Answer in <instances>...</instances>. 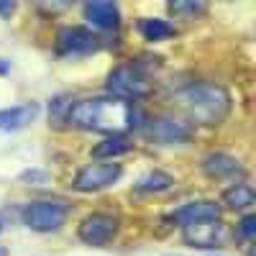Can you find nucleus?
Listing matches in <instances>:
<instances>
[{
  "instance_id": "obj_1",
  "label": "nucleus",
  "mask_w": 256,
  "mask_h": 256,
  "mask_svg": "<svg viewBox=\"0 0 256 256\" xmlns=\"http://www.w3.org/2000/svg\"><path fill=\"white\" fill-rule=\"evenodd\" d=\"M138 110H134L128 102L116 98H90L80 100L67 110V120L74 128L82 131H98V134H110L120 136L128 128H138Z\"/></svg>"
},
{
  "instance_id": "obj_2",
  "label": "nucleus",
  "mask_w": 256,
  "mask_h": 256,
  "mask_svg": "<svg viewBox=\"0 0 256 256\" xmlns=\"http://www.w3.org/2000/svg\"><path fill=\"white\" fill-rule=\"evenodd\" d=\"M182 105L187 108L190 118L200 126H216L230 110V95L216 82H195L182 90Z\"/></svg>"
},
{
  "instance_id": "obj_3",
  "label": "nucleus",
  "mask_w": 256,
  "mask_h": 256,
  "mask_svg": "<svg viewBox=\"0 0 256 256\" xmlns=\"http://www.w3.org/2000/svg\"><path fill=\"white\" fill-rule=\"evenodd\" d=\"M108 95L116 100H141L152 92V80H148V72L141 62L134 64H123V67H116L108 74Z\"/></svg>"
},
{
  "instance_id": "obj_4",
  "label": "nucleus",
  "mask_w": 256,
  "mask_h": 256,
  "mask_svg": "<svg viewBox=\"0 0 256 256\" xmlns=\"http://www.w3.org/2000/svg\"><path fill=\"white\" fill-rule=\"evenodd\" d=\"M70 208L56 200H38L24 208V223L36 233H54L64 226Z\"/></svg>"
},
{
  "instance_id": "obj_5",
  "label": "nucleus",
  "mask_w": 256,
  "mask_h": 256,
  "mask_svg": "<svg viewBox=\"0 0 256 256\" xmlns=\"http://www.w3.org/2000/svg\"><path fill=\"white\" fill-rule=\"evenodd\" d=\"M100 38L82 28V26H64L56 36V54L67 56V59H77V56H90L95 52H100Z\"/></svg>"
},
{
  "instance_id": "obj_6",
  "label": "nucleus",
  "mask_w": 256,
  "mask_h": 256,
  "mask_svg": "<svg viewBox=\"0 0 256 256\" xmlns=\"http://www.w3.org/2000/svg\"><path fill=\"white\" fill-rule=\"evenodd\" d=\"M123 174V166L118 162H95L80 169V174L74 177V190L80 192H98L110 187L113 182H118Z\"/></svg>"
},
{
  "instance_id": "obj_7",
  "label": "nucleus",
  "mask_w": 256,
  "mask_h": 256,
  "mask_svg": "<svg viewBox=\"0 0 256 256\" xmlns=\"http://www.w3.org/2000/svg\"><path fill=\"white\" fill-rule=\"evenodd\" d=\"M80 241L88 246H105L116 238L118 233V218L110 212H92L80 223Z\"/></svg>"
},
{
  "instance_id": "obj_8",
  "label": "nucleus",
  "mask_w": 256,
  "mask_h": 256,
  "mask_svg": "<svg viewBox=\"0 0 256 256\" xmlns=\"http://www.w3.org/2000/svg\"><path fill=\"white\" fill-rule=\"evenodd\" d=\"M184 241L195 248H218L226 241V226L220 223V218L216 220H198L182 228Z\"/></svg>"
},
{
  "instance_id": "obj_9",
  "label": "nucleus",
  "mask_w": 256,
  "mask_h": 256,
  "mask_svg": "<svg viewBox=\"0 0 256 256\" xmlns=\"http://www.w3.org/2000/svg\"><path fill=\"white\" fill-rule=\"evenodd\" d=\"M190 123H184L182 118H174V116H162L156 120H152L148 126V138L162 144V146H177V144H184L190 141Z\"/></svg>"
},
{
  "instance_id": "obj_10",
  "label": "nucleus",
  "mask_w": 256,
  "mask_h": 256,
  "mask_svg": "<svg viewBox=\"0 0 256 256\" xmlns=\"http://www.w3.org/2000/svg\"><path fill=\"white\" fill-rule=\"evenodd\" d=\"M84 20L98 31H118L120 10L110 0H90L84 3Z\"/></svg>"
},
{
  "instance_id": "obj_11",
  "label": "nucleus",
  "mask_w": 256,
  "mask_h": 256,
  "mask_svg": "<svg viewBox=\"0 0 256 256\" xmlns=\"http://www.w3.org/2000/svg\"><path fill=\"white\" fill-rule=\"evenodd\" d=\"M36 118H38V102L34 100L13 105V108H0V131H8V134L24 131Z\"/></svg>"
},
{
  "instance_id": "obj_12",
  "label": "nucleus",
  "mask_w": 256,
  "mask_h": 256,
  "mask_svg": "<svg viewBox=\"0 0 256 256\" xmlns=\"http://www.w3.org/2000/svg\"><path fill=\"white\" fill-rule=\"evenodd\" d=\"M202 172L210 180H230V177H241L244 166L230 154H210L202 159Z\"/></svg>"
},
{
  "instance_id": "obj_13",
  "label": "nucleus",
  "mask_w": 256,
  "mask_h": 256,
  "mask_svg": "<svg viewBox=\"0 0 256 256\" xmlns=\"http://www.w3.org/2000/svg\"><path fill=\"white\" fill-rule=\"evenodd\" d=\"M172 218L180 223V228H184L198 220H216V218H220V210L216 202H190V205H182L180 210H174Z\"/></svg>"
},
{
  "instance_id": "obj_14",
  "label": "nucleus",
  "mask_w": 256,
  "mask_h": 256,
  "mask_svg": "<svg viewBox=\"0 0 256 256\" xmlns=\"http://www.w3.org/2000/svg\"><path fill=\"white\" fill-rule=\"evenodd\" d=\"M223 202L230 210H248V208H254L256 195H254V190L248 184H233L223 192Z\"/></svg>"
},
{
  "instance_id": "obj_15",
  "label": "nucleus",
  "mask_w": 256,
  "mask_h": 256,
  "mask_svg": "<svg viewBox=\"0 0 256 256\" xmlns=\"http://www.w3.org/2000/svg\"><path fill=\"white\" fill-rule=\"evenodd\" d=\"M138 31H141V36L146 41H152V44L174 36V26L166 24V20H162V18H144L141 24H138Z\"/></svg>"
},
{
  "instance_id": "obj_16",
  "label": "nucleus",
  "mask_w": 256,
  "mask_h": 256,
  "mask_svg": "<svg viewBox=\"0 0 256 256\" xmlns=\"http://www.w3.org/2000/svg\"><path fill=\"white\" fill-rule=\"evenodd\" d=\"M128 152H131V141L123 138V136H110L92 148V156L95 159H116V156L128 154Z\"/></svg>"
},
{
  "instance_id": "obj_17",
  "label": "nucleus",
  "mask_w": 256,
  "mask_h": 256,
  "mask_svg": "<svg viewBox=\"0 0 256 256\" xmlns=\"http://www.w3.org/2000/svg\"><path fill=\"white\" fill-rule=\"evenodd\" d=\"M174 184V180L169 177L166 172H148L136 182L138 192H146V195H154V192H166L169 187Z\"/></svg>"
},
{
  "instance_id": "obj_18",
  "label": "nucleus",
  "mask_w": 256,
  "mask_h": 256,
  "mask_svg": "<svg viewBox=\"0 0 256 256\" xmlns=\"http://www.w3.org/2000/svg\"><path fill=\"white\" fill-rule=\"evenodd\" d=\"M236 236H238L244 244H251V241H254V236H256V218H254V216H246V218L238 223Z\"/></svg>"
},
{
  "instance_id": "obj_19",
  "label": "nucleus",
  "mask_w": 256,
  "mask_h": 256,
  "mask_svg": "<svg viewBox=\"0 0 256 256\" xmlns=\"http://www.w3.org/2000/svg\"><path fill=\"white\" fill-rule=\"evenodd\" d=\"M169 10L174 16H198L205 10V3H169Z\"/></svg>"
},
{
  "instance_id": "obj_20",
  "label": "nucleus",
  "mask_w": 256,
  "mask_h": 256,
  "mask_svg": "<svg viewBox=\"0 0 256 256\" xmlns=\"http://www.w3.org/2000/svg\"><path fill=\"white\" fill-rule=\"evenodd\" d=\"M52 177L49 172H44V169H28V172L20 174V182H31V184H46Z\"/></svg>"
},
{
  "instance_id": "obj_21",
  "label": "nucleus",
  "mask_w": 256,
  "mask_h": 256,
  "mask_svg": "<svg viewBox=\"0 0 256 256\" xmlns=\"http://www.w3.org/2000/svg\"><path fill=\"white\" fill-rule=\"evenodd\" d=\"M13 10H16V3H0V16L3 18H8Z\"/></svg>"
},
{
  "instance_id": "obj_22",
  "label": "nucleus",
  "mask_w": 256,
  "mask_h": 256,
  "mask_svg": "<svg viewBox=\"0 0 256 256\" xmlns=\"http://www.w3.org/2000/svg\"><path fill=\"white\" fill-rule=\"evenodd\" d=\"M8 72H10V64L6 59H0V74H8Z\"/></svg>"
},
{
  "instance_id": "obj_23",
  "label": "nucleus",
  "mask_w": 256,
  "mask_h": 256,
  "mask_svg": "<svg viewBox=\"0 0 256 256\" xmlns=\"http://www.w3.org/2000/svg\"><path fill=\"white\" fill-rule=\"evenodd\" d=\"M0 256H8V251H6L3 246H0Z\"/></svg>"
},
{
  "instance_id": "obj_24",
  "label": "nucleus",
  "mask_w": 256,
  "mask_h": 256,
  "mask_svg": "<svg viewBox=\"0 0 256 256\" xmlns=\"http://www.w3.org/2000/svg\"><path fill=\"white\" fill-rule=\"evenodd\" d=\"M0 230H3V223H0Z\"/></svg>"
},
{
  "instance_id": "obj_25",
  "label": "nucleus",
  "mask_w": 256,
  "mask_h": 256,
  "mask_svg": "<svg viewBox=\"0 0 256 256\" xmlns=\"http://www.w3.org/2000/svg\"><path fill=\"white\" fill-rule=\"evenodd\" d=\"M166 256H174V254H166Z\"/></svg>"
}]
</instances>
